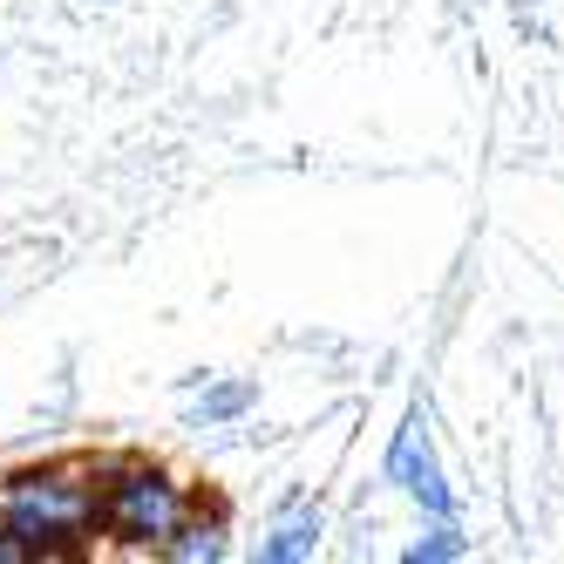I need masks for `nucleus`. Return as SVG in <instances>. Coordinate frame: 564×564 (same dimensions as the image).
I'll return each instance as SVG.
<instances>
[{
    "mask_svg": "<svg viewBox=\"0 0 564 564\" xmlns=\"http://www.w3.org/2000/svg\"><path fill=\"white\" fill-rule=\"evenodd\" d=\"M0 523L34 564L96 551V463H28L0 476Z\"/></svg>",
    "mask_w": 564,
    "mask_h": 564,
    "instance_id": "1",
    "label": "nucleus"
},
{
    "mask_svg": "<svg viewBox=\"0 0 564 564\" xmlns=\"http://www.w3.org/2000/svg\"><path fill=\"white\" fill-rule=\"evenodd\" d=\"M191 503H197L191 482L150 456L96 463V538L123 557H156L164 538L191 517Z\"/></svg>",
    "mask_w": 564,
    "mask_h": 564,
    "instance_id": "2",
    "label": "nucleus"
},
{
    "mask_svg": "<svg viewBox=\"0 0 564 564\" xmlns=\"http://www.w3.org/2000/svg\"><path fill=\"white\" fill-rule=\"evenodd\" d=\"M388 476H394L429 517H456V497H449V482H442V469H435V449H429V415H422V409L401 422V435L388 442Z\"/></svg>",
    "mask_w": 564,
    "mask_h": 564,
    "instance_id": "3",
    "label": "nucleus"
},
{
    "mask_svg": "<svg viewBox=\"0 0 564 564\" xmlns=\"http://www.w3.org/2000/svg\"><path fill=\"white\" fill-rule=\"evenodd\" d=\"M225 551H231L225 510H218V503H191V517L164 538V551H156V557H171V564H218Z\"/></svg>",
    "mask_w": 564,
    "mask_h": 564,
    "instance_id": "4",
    "label": "nucleus"
},
{
    "mask_svg": "<svg viewBox=\"0 0 564 564\" xmlns=\"http://www.w3.org/2000/svg\"><path fill=\"white\" fill-rule=\"evenodd\" d=\"M319 531H327V517H319V503H293L272 517V531L259 538V557L265 564H306L319 551Z\"/></svg>",
    "mask_w": 564,
    "mask_h": 564,
    "instance_id": "5",
    "label": "nucleus"
},
{
    "mask_svg": "<svg viewBox=\"0 0 564 564\" xmlns=\"http://www.w3.org/2000/svg\"><path fill=\"white\" fill-rule=\"evenodd\" d=\"M259 401V388L252 381H212L205 375V394L191 401V429H218V422H238Z\"/></svg>",
    "mask_w": 564,
    "mask_h": 564,
    "instance_id": "6",
    "label": "nucleus"
},
{
    "mask_svg": "<svg viewBox=\"0 0 564 564\" xmlns=\"http://www.w3.org/2000/svg\"><path fill=\"white\" fill-rule=\"evenodd\" d=\"M469 544H463V531H456V517H435V531L422 538V544H409V564H449V557H463Z\"/></svg>",
    "mask_w": 564,
    "mask_h": 564,
    "instance_id": "7",
    "label": "nucleus"
},
{
    "mask_svg": "<svg viewBox=\"0 0 564 564\" xmlns=\"http://www.w3.org/2000/svg\"><path fill=\"white\" fill-rule=\"evenodd\" d=\"M0 564H34V551H28V544L8 531V523H0Z\"/></svg>",
    "mask_w": 564,
    "mask_h": 564,
    "instance_id": "8",
    "label": "nucleus"
}]
</instances>
